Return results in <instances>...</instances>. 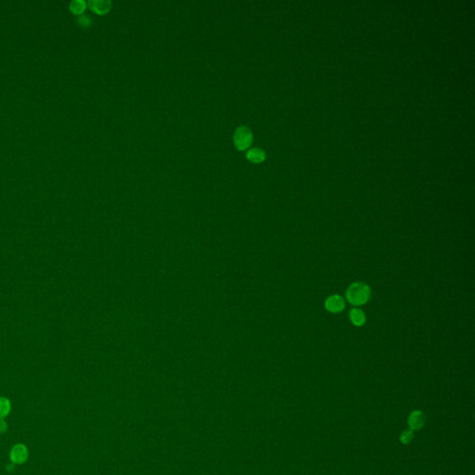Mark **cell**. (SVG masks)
<instances>
[{"label": "cell", "mask_w": 475, "mask_h": 475, "mask_svg": "<svg viewBox=\"0 0 475 475\" xmlns=\"http://www.w3.org/2000/svg\"><path fill=\"white\" fill-rule=\"evenodd\" d=\"M370 295V288L364 282H355L351 284L346 291V299L353 305L367 304Z\"/></svg>", "instance_id": "6da1fadb"}, {"label": "cell", "mask_w": 475, "mask_h": 475, "mask_svg": "<svg viewBox=\"0 0 475 475\" xmlns=\"http://www.w3.org/2000/svg\"><path fill=\"white\" fill-rule=\"evenodd\" d=\"M233 138L236 148L240 151H244L251 146L253 136L249 127L241 126L236 129Z\"/></svg>", "instance_id": "7a4b0ae2"}, {"label": "cell", "mask_w": 475, "mask_h": 475, "mask_svg": "<svg viewBox=\"0 0 475 475\" xmlns=\"http://www.w3.org/2000/svg\"><path fill=\"white\" fill-rule=\"evenodd\" d=\"M29 453L26 447L23 444H18L14 446L10 451V460L14 464H23L28 458Z\"/></svg>", "instance_id": "3957f363"}, {"label": "cell", "mask_w": 475, "mask_h": 475, "mask_svg": "<svg viewBox=\"0 0 475 475\" xmlns=\"http://www.w3.org/2000/svg\"><path fill=\"white\" fill-rule=\"evenodd\" d=\"M325 307L332 313H340L345 308V301L338 294L330 296L325 302Z\"/></svg>", "instance_id": "277c9868"}, {"label": "cell", "mask_w": 475, "mask_h": 475, "mask_svg": "<svg viewBox=\"0 0 475 475\" xmlns=\"http://www.w3.org/2000/svg\"><path fill=\"white\" fill-rule=\"evenodd\" d=\"M407 424L413 431L421 430L425 424V415L421 410H414L408 416Z\"/></svg>", "instance_id": "5b68a950"}, {"label": "cell", "mask_w": 475, "mask_h": 475, "mask_svg": "<svg viewBox=\"0 0 475 475\" xmlns=\"http://www.w3.org/2000/svg\"><path fill=\"white\" fill-rule=\"evenodd\" d=\"M89 6L96 13L105 14L112 8V2L110 0H90Z\"/></svg>", "instance_id": "8992f818"}, {"label": "cell", "mask_w": 475, "mask_h": 475, "mask_svg": "<svg viewBox=\"0 0 475 475\" xmlns=\"http://www.w3.org/2000/svg\"><path fill=\"white\" fill-rule=\"evenodd\" d=\"M349 317L350 320L352 321V323L355 326H357V327L363 326L366 323V320H367V317H366L365 313L361 309H359V308H353L350 311Z\"/></svg>", "instance_id": "52a82bcc"}, {"label": "cell", "mask_w": 475, "mask_h": 475, "mask_svg": "<svg viewBox=\"0 0 475 475\" xmlns=\"http://www.w3.org/2000/svg\"><path fill=\"white\" fill-rule=\"evenodd\" d=\"M247 159L252 162H261L266 159V153L260 148H252L247 152Z\"/></svg>", "instance_id": "ba28073f"}, {"label": "cell", "mask_w": 475, "mask_h": 475, "mask_svg": "<svg viewBox=\"0 0 475 475\" xmlns=\"http://www.w3.org/2000/svg\"><path fill=\"white\" fill-rule=\"evenodd\" d=\"M11 405L9 399L6 397H0V420L6 418L10 412Z\"/></svg>", "instance_id": "9c48e42d"}, {"label": "cell", "mask_w": 475, "mask_h": 475, "mask_svg": "<svg viewBox=\"0 0 475 475\" xmlns=\"http://www.w3.org/2000/svg\"><path fill=\"white\" fill-rule=\"evenodd\" d=\"M87 7V3L84 0H72L70 4V9L74 14L80 15Z\"/></svg>", "instance_id": "30bf717a"}, {"label": "cell", "mask_w": 475, "mask_h": 475, "mask_svg": "<svg viewBox=\"0 0 475 475\" xmlns=\"http://www.w3.org/2000/svg\"><path fill=\"white\" fill-rule=\"evenodd\" d=\"M413 438H414V431L410 429H407L402 431L400 435V442L404 445H408L412 442Z\"/></svg>", "instance_id": "8fae6325"}, {"label": "cell", "mask_w": 475, "mask_h": 475, "mask_svg": "<svg viewBox=\"0 0 475 475\" xmlns=\"http://www.w3.org/2000/svg\"><path fill=\"white\" fill-rule=\"evenodd\" d=\"M77 22H78V23L80 25L84 27L90 26V24H91V20H90V17L87 16V15H84V14H80L78 16Z\"/></svg>", "instance_id": "7c38bea8"}, {"label": "cell", "mask_w": 475, "mask_h": 475, "mask_svg": "<svg viewBox=\"0 0 475 475\" xmlns=\"http://www.w3.org/2000/svg\"><path fill=\"white\" fill-rule=\"evenodd\" d=\"M7 429H8L7 423L4 422L3 420H0V432H5Z\"/></svg>", "instance_id": "4fadbf2b"}]
</instances>
